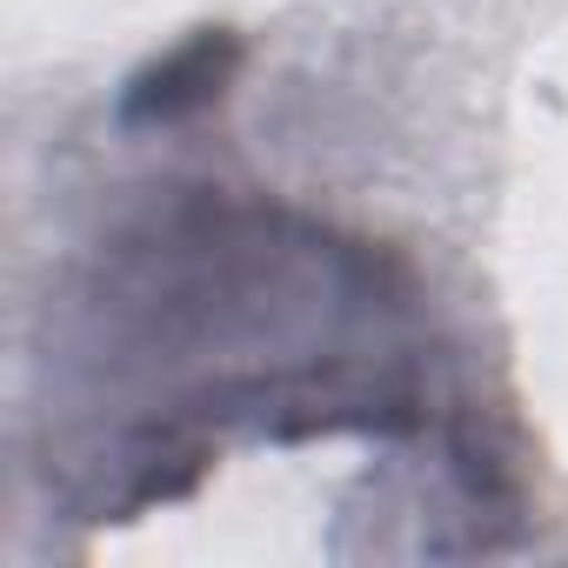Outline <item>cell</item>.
Instances as JSON below:
<instances>
[{"label":"cell","mask_w":568,"mask_h":568,"mask_svg":"<svg viewBox=\"0 0 568 568\" xmlns=\"http://www.w3.org/2000/svg\"><path fill=\"white\" fill-rule=\"evenodd\" d=\"M227 41H214V34H201L194 48H181L174 61H161L148 81H134V94H128V114L134 121H174V114H187V108H201L207 94H221V74H227Z\"/></svg>","instance_id":"obj_1"}]
</instances>
